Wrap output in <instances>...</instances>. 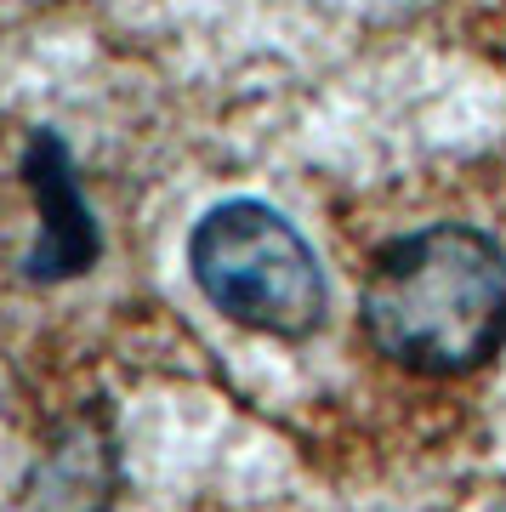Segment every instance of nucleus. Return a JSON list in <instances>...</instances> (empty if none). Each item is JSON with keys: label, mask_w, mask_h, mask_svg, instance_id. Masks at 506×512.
<instances>
[{"label": "nucleus", "mask_w": 506, "mask_h": 512, "mask_svg": "<svg viewBox=\"0 0 506 512\" xmlns=\"http://www.w3.org/2000/svg\"><path fill=\"white\" fill-rule=\"evenodd\" d=\"M23 188L40 211V234L23 256V274L40 279V285H57V279L91 274L97 256H103V234H97V217H91L86 194H80V177H74V154L57 131H29L23 143Z\"/></svg>", "instance_id": "7ed1b4c3"}, {"label": "nucleus", "mask_w": 506, "mask_h": 512, "mask_svg": "<svg viewBox=\"0 0 506 512\" xmlns=\"http://www.w3.org/2000/svg\"><path fill=\"white\" fill-rule=\"evenodd\" d=\"M188 274L211 308L245 330L296 342L325 325L330 285L319 251L268 200L211 205L188 234Z\"/></svg>", "instance_id": "f03ea898"}, {"label": "nucleus", "mask_w": 506, "mask_h": 512, "mask_svg": "<svg viewBox=\"0 0 506 512\" xmlns=\"http://www.w3.org/2000/svg\"><path fill=\"white\" fill-rule=\"evenodd\" d=\"M359 319L370 348L404 370H484L506 348V245L472 222H427L381 245Z\"/></svg>", "instance_id": "f257e3e1"}]
</instances>
